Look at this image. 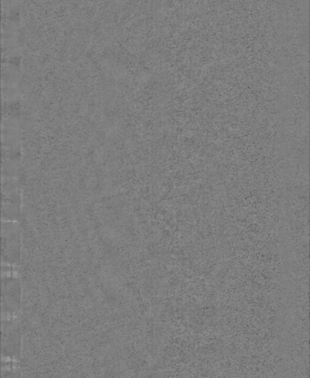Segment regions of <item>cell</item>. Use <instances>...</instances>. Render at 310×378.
Listing matches in <instances>:
<instances>
[{"label": "cell", "instance_id": "obj_1", "mask_svg": "<svg viewBox=\"0 0 310 378\" xmlns=\"http://www.w3.org/2000/svg\"><path fill=\"white\" fill-rule=\"evenodd\" d=\"M2 258L8 266L18 264L20 258V239L17 227L14 224L3 226Z\"/></svg>", "mask_w": 310, "mask_h": 378}, {"label": "cell", "instance_id": "obj_2", "mask_svg": "<svg viewBox=\"0 0 310 378\" xmlns=\"http://www.w3.org/2000/svg\"><path fill=\"white\" fill-rule=\"evenodd\" d=\"M3 354L8 358H17L19 352V332L18 323L13 320L3 322Z\"/></svg>", "mask_w": 310, "mask_h": 378}, {"label": "cell", "instance_id": "obj_3", "mask_svg": "<svg viewBox=\"0 0 310 378\" xmlns=\"http://www.w3.org/2000/svg\"><path fill=\"white\" fill-rule=\"evenodd\" d=\"M2 296L3 312L12 314L18 311L19 308L20 286L17 278L3 277Z\"/></svg>", "mask_w": 310, "mask_h": 378}]
</instances>
